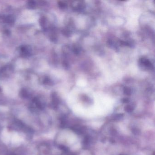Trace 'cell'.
Masks as SVG:
<instances>
[{"mask_svg": "<svg viewBox=\"0 0 155 155\" xmlns=\"http://www.w3.org/2000/svg\"><path fill=\"white\" fill-rule=\"evenodd\" d=\"M124 91H125V92H126V94H129L130 93V89L129 88L126 87L125 88V90H124Z\"/></svg>", "mask_w": 155, "mask_h": 155, "instance_id": "6da1fadb", "label": "cell"}]
</instances>
